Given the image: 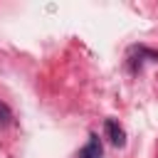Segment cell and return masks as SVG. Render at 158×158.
<instances>
[{
	"instance_id": "cell-3",
	"label": "cell",
	"mask_w": 158,
	"mask_h": 158,
	"mask_svg": "<svg viewBox=\"0 0 158 158\" xmlns=\"http://www.w3.org/2000/svg\"><path fill=\"white\" fill-rule=\"evenodd\" d=\"M7 121H10V109H7V106L0 101V126H5Z\"/></svg>"
},
{
	"instance_id": "cell-1",
	"label": "cell",
	"mask_w": 158,
	"mask_h": 158,
	"mask_svg": "<svg viewBox=\"0 0 158 158\" xmlns=\"http://www.w3.org/2000/svg\"><path fill=\"white\" fill-rule=\"evenodd\" d=\"M101 141H99V136L96 133H91L89 136V141H86V146L79 151V158H101Z\"/></svg>"
},
{
	"instance_id": "cell-2",
	"label": "cell",
	"mask_w": 158,
	"mask_h": 158,
	"mask_svg": "<svg viewBox=\"0 0 158 158\" xmlns=\"http://www.w3.org/2000/svg\"><path fill=\"white\" fill-rule=\"evenodd\" d=\"M106 133H109V138H111V143L114 146H123L126 143V133H123V128L114 121V118H106Z\"/></svg>"
}]
</instances>
